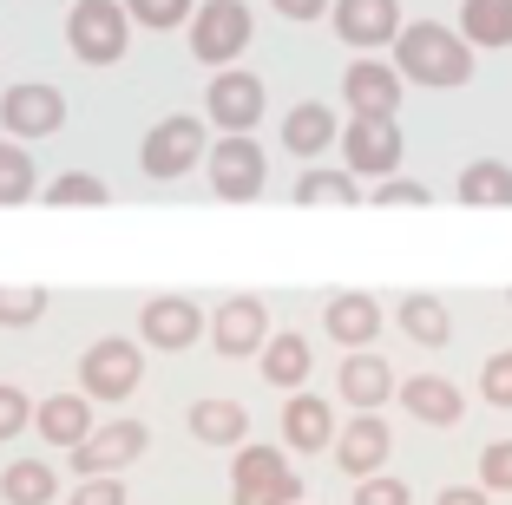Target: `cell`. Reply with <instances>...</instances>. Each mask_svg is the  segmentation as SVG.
I'll return each mask as SVG.
<instances>
[{"label": "cell", "instance_id": "obj_1", "mask_svg": "<svg viewBox=\"0 0 512 505\" xmlns=\"http://www.w3.org/2000/svg\"><path fill=\"white\" fill-rule=\"evenodd\" d=\"M394 66H401L414 86H467L473 79V40L453 27H434V20H421V27H401V40H394Z\"/></svg>", "mask_w": 512, "mask_h": 505}, {"label": "cell", "instance_id": "obj_2", "mask_svg": "<svg viewBox=\"0 0 512 505\" xmlns=\"http://www.w3.org/2000/svg\"><path fill=\"white\" fill-rule=\"evenodd\" d=\"M66 46L86 66H119L125 46H132V7L125 0H79L73 20H66Z\"/></svg>", "mask_w": 512, "mask_h": 505}, {"label": "cell", "instance_id": "obj_3", "mask_svg": "<svg viewBox=\"0 0 512 505\" xmlns=\"http://www.w3.org/2000/svg\"><path fill=\"white\" fill-rule=\"evenodd\" d=\"M230 499H237V505H296L302 499V479H296V466H289L276 446H237Z\"/></svg>", "mask_w": 512, "mask_h": 505}, {"label": "cell", "instance_id": "obj_4", "mask_svg": "<svg viewBox=\"0 0 512 505\" xmlns=\"http://www.w3.org/2000/svg\"><path fill=\"white\" fill-rule=\"evenodd\" d=\"M197 164H204V119H158L145 132V145H138V171L158 184L184 178Z\"/></svg>", "mask_w": 512, "mask_h": 505}, {"label": "cell", "instance_id": "obj_5", "mask_svg": "<svg viewBox=\"0 0 512 505\" xmlns=\"http://www.w3.org/2000/svg\"><path fill=\"white\" fill-rule=\"evenodd\" d=\"M138 381H145V355L125 335H106V342H92L79 355V387H86L92 401H125Z\"/></svg>", "mask_w": 512, "mask_h": 505}, {"label": "cell", "instance_id": "obj_6", "mask_svg": "<svg viewBox=\"0 0 512 505\" xmlns=\"http://www.w3.org/2000/svg\"><path fill=\"white\" fill-rule=\"evenodd\" d=\"M250 46V14H243V0H204L191 14V53L204 66H230Z\"/></svg>", "mask_w": 512, "mask_h": 505}, {"label": "cell", "instance_id": "obj_7", "mask_svg": "<svg viewBox=\"0 0 512 505\" xmlns=\"http://www.w3.org/2000/svg\"><path fill=\"white\" fill-rule=\"evenodd\" d=\"M263 171H270V158H263V145H256L250 132L217 138V151H211V191L224 197V204H250V197L263 191Z\"/></svg>", "mask_w": 512, "mask_h": 505}, {"label": "cell", "instance_id": "obj_8", "mask_svg": "<svg viewBox=\"0 0 512 505\" xmlns=\"http://www.w3.org/2000/svg\"><path fill=\"white\" fill-rule=\"evenodd\" d=\"M151 433L138 427V420H112V427H92L86 440L73 446V473L79 479H99V473H125V466L145 453Z\"/></svg>", "mask_w": 512, "mask_h": 505}, {"label": "cell", "instance_id": "obj_9", "mask_svg": "<svg viewBox=\"0 0 512 505\" xmlns=\"http://www.w3.org/2000/svg\"><path fill=\"white\" fill-rule=\"evenodd\" d=\"M342 151H348V171H362V178H394V171H401V125L394 119H348Z\"/></svg>", "mask_w": 512, "mask_h": 505}, {"label": "cell", "instance_id": "obj_10", "mask_svg": "<svg viewBox=\"0 0 512 505\" xmlns=\"http://www.w3.org/2000/svg\"><path fill=\"white\" fill-rule=\"evenodd\" d=\"M211 342H217V355H230V361L263 355V342H270V309H263L256 296H230V302H217Z\"/></svg>", "mask_w": 512, "mask_h": 505}, {"label": "cell", "instance_id": "obj_11", "mask_svg": "<svg viewBox=\"0 0 512 505\" xmlns=\"http://www.w3.org/2000/svg\"><path fill=\"white\" fill-rule=\"evenodd\" d=\"M204 328H211V322H204V309H197L191 296H158V302H145V315H138V335H145V348H165V355L191 348Z\"/></svg>", "mask_w": 512, "mask_h": 505}, {"label": "cell", "instance_id": "obj_12", "mask_svg": "<svg viewBox=\"0 0 512 505\" xmlns=\"http://www.w3.org/2000/svg\"><path fill=\"white\" fill-rule=\"evenodd\" d=\"M204 112H211L224 132H250V125L263 119V79L243 73V66L217 73V79H211V92H204Z\"/></svg>", "mask_w": 512, "mask_h": 505}, {"label": "cell", "instance_id": "obj_13", "mask_svg": "<svg viewBox=\"0 0 512 505\" xmlns=\"http://www.w3.org/2000/svg\"><path fill=\"white\" fill-rule=\"evenodd\" d=\"M335 33L362 53L394 46L401 40V0H335Z\"/></svg>", "mask_w": 512, "mask_h": 505}, {"label": "cell", "instance_id": "obj_14", "mask_svg": "<svg viewBox=\"0 0 512 505\" xmlns=\"http://www.w3.org/2000/svg\"><path fill=\"white\" fill-rule=\"evenodd\" d=\"M401 66H375V60H362V66H348L342 73V99H348V112L355 119H394V105H401Z\"/></svg>", "mask_w": 512, "mask_h": 505}, {"label": "cell", "instance_id": "obj_15", "mask_svg": "<svg viewBox=\"0 0 512 505\" xmlns=\"http://www.w3.org/2000/svg\"><path fill=\"white\" fill-rule=\"evenodd\" d=\"M388 453H394V433H388V420H381V414H362V420H348V427L335 433V466L355 473V479L381 473Z\"/></svg>", "mask_w": 512, "mask_h": 505}, {"label": "cell", "instance_id": "obj_16", "mask_svg": "<svg viewBox=\"0 0 512 505\" xmlns=\"http://www.w3.org/2000/svg\"><path fill=\"white\" fill-rule=\"evenodd\" d=\"M0 125L14 138H46L66 125V99L53 86H14L7 99H0Z\"/></svg>", "mask_w": 512, "mask_h": 505}, {"label": "cell", "instance_id": "obj_17", "mask_svg": "<svg viewBox=\"0 0 512 505\" xmlns=\"http://www.w3.org/2000/svg\"><path fill=\"white\" fill-rule=\"evenodd\" d=\"M33 433H40L46 446H66V453H73L92 433V394L86 387H79V394H46V401L33 407Z\"/></svg>", "mask_w": 512, "mask_h": 505}, {"label": "cell", "instance_id": "obj_18", "mask_svg": "<svg viewBox=\"0 0 512 505\" xmlns=\"http://www.w3.org/2000/svg\"><path fill=\"white\" fill-rule=\"evenodd\" d=\"M401 407L421 420V427H460L467 394L453 381H440V374H414V381H401Z\"/></svg>", "mask_w": 512, "mask_h": 505}, {"label": "cell", "instance_id": "obj_19", "mask_svg": "<svg viewBox=\"0 0 512 505\" xmlns=\"http://www.w3.org/2000/svg\"><path fill=\"white\" fill-rule=\"evenodd\" d=\"M335 407L322 401V394H289V407H283V440L296 446V453H322V446H335Z\"/></svg>", "mask_w": 512, "mask_h": 505}, {"label": "cell", "instance_id": "obj_20", "mask_svg": "<svg viewBox=\"0 0 512 505\" xmlns=\"http://www.w3.org/2000/svg\"><path fill=\"white\" fill-rule=\"evenodd\" d=\"M322 328H329L342 348H368L381 335V302L362 296V289H342V296L322 309Z\"/></svg>", "mask_w": 512, "mask_h": 505}, {"label": "cell", "instance_id": "obj_21", "mask_svg": "<svg viewBox=\"0 0 512 505\" xmlns=\"http://www.w3.org/2000/svg\"><path fill=\"white\" fill-rule=\"evenodd\" d=\"M335 381H342V401L362 407V414H381V401L394 394V368L381 355H368V348H355V355L342 361V374H335Z\"/></svg>", "mask_w": 512, "mask_h": 505}, {"label": "cell", "instance_id": "obj_22", "mask_svg": "<svg viewBox=\"0 0 512 505\" xmlns=\"http://www.w3.org/2000/svg\"><path fill=\"white\" fill-rule=\"evenodd\" d=\"M184 427H191V440H204V446H243L250 414H243V401H191Z\"/></svg>", "mask_w": 512, "mask_h": 505}, {"label": "cell", "instance_id": "obj_23", "mask_svg": "<svg viewBox=\"0 0 512 505\" xmlns=\"http://www.w3.org/2000/svg\"><path fill=\"white\" fill-rule=\"evenodd\" d=\"M329 145H335V112L322 99H302L296 112L283 119V151H296V158H322Z\"/></svg>", "mask_w": 512, "mask_h": 505}, {"label": "cell", "instance_id": "obj_24", "mask_svg": "<svg viewBox=\"0 0 512 505\" xmlns=\"http://www.w3.org/2000/svg\"><path fill=\"white\" fill-rule=\"evenodd\" d=\"M309 361H316V355H309V335L283 328V335H270V342H263V381L296 394V387L309 381Z\"/></svg>", "mask_w": 512, "mask_h": 505}, {"label": "cell", "instance_id": "obj_25", "mask_svg": "<svg viewBox=\"0 0 512 505\" xmlns=\"http://www.w3.org/2000/svg\"><path fill=\"white\" fill-rule=\"evenodd\" d=\"M460 204H473V210H512V164L473 158L467 171H460Z\"/></svg>", "mask_w": 512, "mask_h": 505}, {"label": "cell", "instance_id": "obj_26", "mask_svg": "<svg viewBox=\"0 0 512 505\" xmlns=\"http://www.w3.org/2000/svg\"><path fill=\"white\" fill-rule=\"evenodd\" d=\"M460 33L473 46H512V0H460Z\"/></svg>", "mask_w": 512, "mask_h": 505}, {"label": "cell", "instance_id": "obj_27", "mask_svg": "<svg viewBox=\"0 0 512 505\" xmlns=\"http://www.w3.org/2000/svg\"><path fill=\"white\" fill-rule=\"evenodd\" d=\"M401 335H414L421 348H440L453 335V315H447V302L440 296H401Z\"/></svg>", "mask_w": 512, "mask_h": 505}, {"label": "cell", "instance_id": "obj_28", "mask_svg": "<svg viewBox=\"0 0 512 505\" xmlns=\"http://www.w3.org/2000/svg\"><path fill=\"white\" fill-rule=\"evenodd\" d=\"M53 486H60V473H53L46 460H14L7 473H0L7 505H53Z\"/></svg>", "mask_w": 512, "mask_h": 505}, {"label": "cell", "instance_id": "obj_29", "mask_svg": "<svg viewBox=\"0 0 512 505\" xmlns=\"http://www.w3.org/2000/svg\"><path fill=\"white\" fill-rule=\"evenodd\" d=\"M296 204H362V184H355V171H302Z\"/></svg>", "mask_w": 512, "mask_h": 505}, {"label": "cell", "instance_id": "obj_30", "mask_svg": "<svg viewBox=\"0 0 512 505\" xmlns=\"http://www.w3.org/2000/svg\"><path fill=\"white\" fill-rule=\"evenodd\" d=\"M33 191H40V178H33V158H27L20 145H7V138H0V210L27 204Z\"/></svg>", "mask_w": 512, "mask_h": 505}, {"label": "cell", "instance_id": "obj_31", "mask_svg": "<svg viewBox=\"0 0 512 505\" xmlns=\"http://www.w3.org/2000/svg\"><path fill=\"white\" fill-rule=\"evenodd\" d=\"M40 197L53 210H99V204H106V184L92 178V171H66V178H53Z\"/></svg>", "mask_w": 512, "mask_h": 505}, {"label": "cell", "instance_id": "obj_32", "mask_svg": "<svg viewBox=\"0 0 512 505\" xmlns=\"http://www.w3.org/2000/svg\"><path fill=\"white\" fill-rule=\"evenodd\" d=\"M46 289L40 283H0V328H33L46 315Z\"/></svg>", "mask_w": 512, "mask_h": 505}, {"label": "cell", "instance_id": "obj_33", "mask_svg": "<svg viewBox=\"0 0 512 505\" xmlns=\"http://www.w3.org/2000/svg\"><path fill=\"white\" fill-rule=\"evenodd\" d=\"M125 7H132V20H138V27H158V33L197 14V0H125Z\"/></svg>", "mask_w": 512, "mask_h": 505}, {"label": "cell", "instance_id": "obj_34", "mask_svg": "<svg viewBox=\"0 0 512 505\" xmlns=\"http://www.w3.org/2000/svg\"><path fill=\"white\" fill-rule=\"evenodd\" d=\"M375 204L381 210H427L434 197H427V184H414V178H381L375 184Z\"/></svg>", "mask_w": 512, "mask_h": 505}, {"label": "cell", "instance_id": "obj_35", "mask_svg": "<svg viewBox=\"0 0 512 505\" xmlns=\"http://www.w3.org/2000/svg\"><path fill=\"white\" fill-rule=\"evenodd\" d=\"M480 401H493V407H512V348H499V355L480 368Z\"/></svg>", "mask_w": 512, "mask_h": 505}, {"label": "cell", "instance_id": "obj_36", "mask_svg": "<svg viewBox=\"0 0 512 505\" xmlns=\"http://www.w3.org/2000/svg\"><path fill=\"white\" fill-rule=\"evenodd\" d=\"M27 427H33V401L14 381H0V440H14V433H27Z\"/></svg>", "mask_w": 512, "mask_h": 505}, {"label": "cell", "instance_id": "obj_37", "mask_svg": "<svg viewBox=\"0 0 512 505\" xmlns=\"http://www.w3.org/2000/svg\"><path fill=\"white\" fill-rule=\"evenodd\" d=\"M355 505H414V486H401V479H388V473H368L362 486H355Z\"/></svg>", "mask_w": 512, "mask_h": 505}, {"label": "cell", "instance_id": "obj_38", "mask_svg": "<svg viewBox=\"0 0 512 505\" xmlns=\"http://www.w3.org/2000/svg\"><path fill=\"white\" fill-rule=\"evenodd\" d=\"M480 486L512 492V440H493V446L480 453Z\"/></svg>", "mask_w": 512, "mask_h": 505}, {"label": "cell", "instance_id": "obj_39", "mask_svg": "<svg viewBox=\"0 0 512 505\" xmlns=\"http://www.w3.org/2000/svg\"><path fill=\"white\" fill-rule=\"evenodd\" d=\"M66 505H125V486H119V473H99V479H86V486H73Z\"/></svg>", "mask_w": 512, "mask_h": 505}, {"label": "cell", "instance_id": "obj_40", "mask_svg": "<svg viewBox=\"0 0 512 505\" xmlns=\"http://www.w3.org/2000/svg\"><path fill=\"white\" fill-rule=\"evenodd\" d=\"M270 7H276V14H289V20H316L329 0H270Z\"/></svg>", "mask_w": 512, "mask_h": 505}, {"label": "cell", "instance_id": "obj_41", "mask_svg": "<svg viewBox=\"0 0 512 505\" xmlns=\"http://www.w3.org/2000/svg\"><path fill=\"white\" fill-rule=\"evenodd\" d=\"M434 505H486V492H480V486H447Z\"/></svg>", "mask_w": 512, "mask_h": 505}, {"label": "cell", "instance_id": "obj_42", "mask_svg": "<svg viewBox=\"0 0 512 505\" xmlns=\"http://www.w3.org/2000/svg\"><path fill=\"white\" fill-rule=\"evenodd\" d=\"M506 302H512V289H506Z\"/></svg>", "mask_w": 512, "mask_h": 505}]
</instances>
